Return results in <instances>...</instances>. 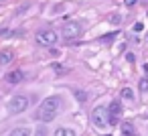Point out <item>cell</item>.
<instances>
[{"instance_id": "15", "label": "cell", "mask_w": 148, "mask_h": 136, "mask_svg": "<svg viewBox=\"0 0 148 136\" xmlns=\"http://www.w3.org/2000/svg\"><path fill=\"white\" fill-rule=\"evenodd\" d=\"M110 23L112 25H120V14H112L110 16Z\"/></svg>"}, {"instance_id": "6", "label": "cell", "mask_w": 148, "mask_h": 136, "mask_svg": "<svg viewBox=\"0 0 148 136\" xmlns=\"http://www.w3.org/2000/svg\"><path fill=\"white\" fill-rule=\"evenodd\" d=\"M91 122H93V126L103 128V126L108 124V108H103V106L93 108V112H91Z\"/></svg>"}, {"instance_id": "11", "label": "cell", "mask_w": 148, "mask_h": 136, "mask_svg": "<svg viewBox=\"0 0 148 136\" xmlns=\"http://www.w3.org/2000/svg\"><path fill=\"white\" fill-rule=\"evenodd\" d=\"M53 136H75V132H73L71 128H63V126H61V128H57V130H55V134H53Z\"/></svg>"}, {"instance_id": "18", "label": "cell", "mask_w": 148, "mask_h": 136, "mask_svg": "<svg viewBox=\"0 0 148 136\" xmlns=\"http://www.w3.org/2000/svg\"><path fill=\"white\" fill-rule=\"evenodd\" d=\"M136 2H138V0H126V2H124V4H126V6H134Z\"/></svg>"}, {"instance_id": "19", "label": "cell", "mask_w": 148, "mask_h": 136, "mask_svg": "<svg viewBox=\"0 0 148 136\" xmlns=\"http://www.w3.org/2000/svg\"><path fill=\"white\" fill-rule=\"evenodd\" d=\"M45 134H47V132H45V128H41V130L37 132V136H45Z\"/></svg>"}, {"instance_id": "12", "label": "cell", "mask_w": 148, "mask_h": 136, "mask_svg": "<svg viewBox=\"0 0 148 136\" xmlns=\"http://www.w3.org/2000/svg\"><path fill=\"white\" fill-rule=\"evenodd\" d=\"M73 95L77 98V102H79V104H85V100H87V93H85V91H81V89H75V91H73Z\"/></svg>"}, {"instance_id": "2", "label": "cell", "mask_w": 148, "mask_h": 136, "mask_svg": "<svg viewBox=\"0 0 148 136\" xmlns=\"http://www.w3.org/2000/svg\"><path fill=\"white\" fill-rule=\"evenodd\" d=\"M35 41H37V45H41V47H55L57 41H59V37H57V33H55L53 29H43V31L37 33Z\"/></svg>"}, {"instance_id": "10", "label": "cell", "mask_w": 148, "mask_h": 136, "mask_svg": "<svg viewBox=\"0 0 148 136\" xmlns=\"http://www.w3.org/2000/svg\"><path fill=\"white\" fill-rule=\"evenodd\" d=\"M128 134H136L132 122H122V136H128Z\"/></svg>"}, {"instance_id": "1", "label": "cell", "mask_w": 148, "mask_h": 136, "mask_svg": "<svg viewBox=\"0 0 148 136\" xmlns=\"http://www.w3.org/2000/svg\"><path fill=\"white\" fill-rule=\"evenodd\" d=\"M59 110H61V98H59V95H51V98H47V100L41 102L39 112H37V120H41V122H51V120L59 114Z\"/></svg>"}, {"instance_id": "5", "label": "cell", "mask_w": 148, "mask_h": 136, "mask_svg": "<svg viewBox=\"0 0 148 136\" xmlns=\"http://www.w3.org/2000/svg\"><path fill=\"white\" fill-rule=\"evenodd\" d=\"M120 118H122V104L120 102H112L108 106V124L116 126V124H120Z\"/></svg>"}, {"instance_id": "20", "label": "cell", "mask_w": 148, "mask_h": 136, "mask_svg": "<svg viewBox=\"0 0 148 136\" xmlns=\"http://www.w3.org/2000/svg\"><path fill=\"white\" fill-rule=\"evenodd\" d=\"M128 136H138V134H128Z\"/></svg>"}, {"instance_id": "9", "label": "cell", "mask_w": 148, "mask_h": 136, "mask_svg": "<svg viewBox=\"0 0 148 136\" xmlns=\"http://www.w3.org/2000/svg\"><path fill=\"white\" fill-rule=\"evenodd\" d=\"M8 136H31V128H29V126H18V128H12Z\"/></svg>"}, {"instance_id": "17", "label": "cell", "mask_w": 148, "mask_h": 136, "mask_svg": "<svg viewBox=\"0 0 148 136\" xmlns=\"http://www.w3.org/2000/svg\"><path fill=\"white\" fill-rule=\"evenodd\" d=\"M142 29H144V25H142V23H136V25H134V31H136V33H140Z\"/></svg>"}, {"instance_id": "3", "label": "cell", "mask_w": 148, "mask_h": 136, "mask_svg": "<svg viewBox=\"0 0 148 136\" xmlns=\"http://www.w3.org/2000/svg\"><path fill=\"white\" fill-rule=\"evenodd\" d=\"M29 98L27 95H12L10 102H8V112L10 114H23L27 108H29Z\"/></svg>"}, {"instance_id": "16", "label": "cell", "mask_w": 148, "mask_h": 136, "mask_svg": "<svg viewBox=\"0 0 148 136\" xmlns=\"http://www.w3.org/2000/svg\"><path fill=\"white\" fill-rule=\"evenodd\" d=\"M51 69H55L57 73H63V71H65V69H63L61 65H57V63H55V65H51Z\"/></svg>"}, {"instance_id": "7", "label": "cell", "mask_w": 148, "mask_h": 136, "mask_svg": "<svg viewBox=\"0 0 148 136\" xmlns=\"http://www.w3.org/2000/svg\"><path fill=\"white\" fill-rule=\"evenodd\" d=\"M23 79H25V73H23L21 69H14V71L6 73V81H8V83H21Z\"/></svg>"}, {"instance_id": "14", "label": "cell", "mask_w": 148, "mask_h": 136, "mask_svg": "<svg viewBox=\"0 0 148 136\" xmlns=\"http://www.w3.org/2000/svg\"><path fill=\"white\" fill-rule=\"evenodd\" d=\"M138 87H140V91H148V79L142 77V79L138 81Z\"/></svg>"}, {"instance_id": "4", "label": "cell", "mask_w": 148, "mask_h": 136, "mask_svg": "<svg viewBox=\"0 0 148 136\" xmlns=\"http://www.w3.org/2000/svg\"><path fill=\"white\" fill-rule=\"evenodd\" d=\"M61 33H63V37H65L67 41H71V39H77V37L81 35V25H79L77 21H67V23L63 25Z\"/></svg>"}, {"instance_id": "8", "label": "cell", "mask_w": 148, "mask_h": 136, "mask_svg": "<svg viewBox=\"0 0 148 136\" xmlns=\"http://www.w3.org/2000/svg\"><path fill=\"white\" fill-rule=\"evenodd\" d=\"M12 59H14V51H10V49L0 51V65H8V63H12Z\"/></svg>"}, {"instance_id": "13", "label": "cell", "mask_w": 148, "mask_h": 136, "mask_svg": "<svg viewBox=\"0 0 148 136\" xmlns=\"http://www.w3.org/2000/svg\"><path fill=\"white\" fill-rule=\"evenodd\" d=\"M122 98H124V100H132V102H134V91H132L130 87H124V89H122Z\"/></svg>"}]
</instances>
